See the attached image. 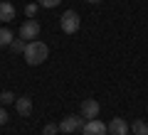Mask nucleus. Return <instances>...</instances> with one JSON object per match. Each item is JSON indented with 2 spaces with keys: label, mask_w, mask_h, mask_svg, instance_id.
<instances>
[{
  "label": "nucleus",
  "mask_w": 148,
  "mask_h": 135,
  "mask_svg": "<svg viewBox=\"0 0 148 135\" xmlns=\"http://www.w3.org/2000/svg\"><path fill=\"white\" fill-rule=\"evenodd\" d=\"M25 62L30 64V66H40V64H45L47 62V57H49V47L45 44V42H40V39H32V42H27V47H25Z\"/></svg>",
  "instance_id": "1"
},
{
  "label": "nucleus",
  "mask_w": 148,
  "mask_h": 135,
  "mask_svg": "<svg viewBox=\"0 0 148 135\" xmlns=\"http://www.w3.org/2000/svg\"><path fill=\"white\" fill-rule=\"evenodd\" d=\"M82 25V17L77 10H67L62 17H59V27H62V32H67V35H74V32L79 30Z\"/></svg>",
  "instance_id": "2"
},
{
  "label": "nucleus",
  "mask_w": 148,
  "mask_h": 135,
  "mask_svg": "<svg viewBox=\"0 0 148 135\" xmlns=\"http://www.w3.org/2000/svg\"><path fill=\"white\" fill-rule=\"evenodd\" d=\"M40 30H42V25L35 20V17H27L25 22L20 25V39H25V42H32V39H37L40 37Z\"/></svg>",
  "instance_id": "3"
},
{
  "label": "nucleus",
  "mask_w": 148,
  "mask_h": 135,
  "mask_svg": "<svg viewBox=\"0 0 148 135\" xmlns=\"http://www.w3.org/2000/svg\"><path fill=\"white\" fill-rule=\"evenodd\" d=\"M99 113H101V106H99L96 98H84V101H82V118H84V120L99 118Z\"/></svg>",
  "instance_id": "4"
},
{
  "label": "nucleus",
  "mask_w": 148,
  "mask_h": 135,
  "mask_svg": "<svg viewBox=\"0 0 148 135\" xmlns=\"http://www.w3.org/2000/svg\"><path fill=\"white\" fill-rule=\"evenodd\" d=\"M82 135H109V130H106V123H101L99 118H94V120H84Z\"/></svg>",
  "instance_id": "5"
},
{
  "label": "nucleus",
  "mask_w": 148,
  "mask_h": 135,
  "mask_svg": "<svg viewBox=\"0 0 148 135\" xmlns=\"http://www.w3.org/2000/svg\"><path fill=\"white\" fill-rule=\"evenodd\" d=\"M109 135H128L131 133V123H126V118H111V123H106Z\"/></svg>",
  "instance_id": "6"
},
{
  "label": "nucleus",
  "mask_w": 148,
  "mask_h": 135,
  "mask_svg": "<svg viewBox=\"0 0 148 135\" xmlns=\"http://www.w3.org/2000/svg\"><path fill=\"white\" fill-rule=\"evenodd\" d=\"M82 125H84L82 115H67L59 123V133H74V130H82Z\"/></svg>",
  "instance_id": "7"
},
{
  "label": "nucleus",
  "mask_w": 148,
  "mask_h": 135,
  "mask_svg": "<svg viewBox=\"0 0 148 135\" xmlns=\"http://www.w3.org/2000/svg\"><path fill=\"white\" fill-rule=\"evenodd\" d=\"M15 111H17V115H22V118H30L32 115V98L30 96H17L15 98Z\"/></svg>",
  "instance_id": "8"
},
{
  "label": "nucleus",
  "mask_w": 148,
  "mask_h": 135,
  "mask_svg": "<svg viewBox=\"0 0 148 135\" xmlns=\"http://www.w3.org/2000/svg\"><path fill=\"white\" fill-rule=\"evenodd\" d=\"M15 20V5L8 0H0V22H12Z\"/></svg>",
  "instance_id": "9"
},
{
  "label": "nucleus",
  "mask_w": 148,
  "mask_h": 135,
  "mask_svg": "<svg viewBox=\"0 0 148 135\" xmlns=\"http://www.w3.org/2000/svg\"><path fill=\"white\" fill-rule=\"evenodd\" d=\"M131 133L133 135H148V123L146 120H133L131 123Z\"/></svg>",
  "instance_id": "10"
},
{
  "label": "nucleus",
  "mask_w": 148,
  "mask_h": 135,
  "mask_svg": "<svg viewBox=\"0 0 148 135\" xmlns=\"http://www.w3.org/2000/svg\"><path fill=\"white\" fill-rule=\"evenodd\" d=\"M25 47H27V42L20 39V37L10 42V52H12V54H25Z\"/></svg>",
  "instance_id": "11"
},
{
  "label": "nucleus",
  "mask_w": 148,
  "mask_h": 135,
  "mask_svg": "<svg viewBox=\"0 0 148 135\" xmlns=\"http://www.w3.org/2000/svg\"><path fill=\"white\" fill-rule=\"evenodd\" d=\"M12 39H15V37H12V32L8 30V27H0V47H10Z\"/></svg>",
  "instance_id": "12"
},
{
  "label": "nucleus",
  "mask_w": 148,
  "mask_h": 135,
  "mask_svg": "<svg viewBox=\"0 0 148 135\" xmlns=\"http://www.w3.org/2000/svg\"><path fill=\"white\" fill-rule=\"evenodd\" d=\"M10 103H15V94L12 91H3L0 94V106H10Z\"/></svg>",
  "instance_id": "13"
},
{
  "label": "nucleus",
  "mask_w": 148,
  "mask_h": 135,
  "mask_svg": "<svg viewBox=\"0 0 148 135\" xmlns=\"http://www.w3.org/2000/svg\"><path fill=\"white\" fill-rule=\"evenodd\" d=\"M59 133V125H54V123H47L42 128V135H57Z\"/></svg>",
  "instance_id": "14"
},
{
  "label": "nucleus",
  "mask_w": 148,
  "mask_h": 135,
  "mask_svg": "<svg viewBox=\"0 0 148 135\" xmlns=\"http://www.w3.org/2000/svg\"><path fill=\"white\" fill-rule=\"evenodd\" d=\"M37 7H40L37 3H27V5H25V15L27 17H35L37 15Z\"/></svg>",
  "instance_id": "15"
},
{
  "label": "nucleus",
  "mask_w": 148,
  "mask_h": 135,
  "mask_svg": "<svg viewBox=\"0 0 148 135\" xmlns=\"http://www.w3.org/2000/svg\"><path fill=\"white\" fill-rule=\"evenodd\" d=\"M62 0H37V5L40 7H57Z\"/></svg>",
  "instance_id": "16"
},
{
  "label": "nucleus",
  "mask_w": 148,
  "mask_h": 135,
  "mask_svg": "<svg viewBox=\"0 0 148 135\" xmlns=\"http://www.w3.org/2000/svg\"><path fill=\"white\" fill-rule=\"evenodd\" d=\"M5 123H8V111L0 106V125H5Z\"/></svg>",
  "instance_id": "17"
},
{
  "label": "nucleus",
  "mask_w": 148,
  "mask_h": 135,
  "mask_svg": "<svg viewBox=\"0 0 148 135\" xmlns=\"http://www.w3.org/2000/svg\"><path fill=\"white\" fill-rule=\"evenodd\" d=\"M86 3H101V0H86Z\"/></svg>",
  "instance_id": "18"
},
{
  "label": "nucleus",
  "mask_w": 148,
  "mask_h": 135,
  "mask_svg": "<svg viewBox=\"0 0 148 135\" xmlns=\"http://www.w3.org/2000/svg\"><path fill=\"white\" fill-rule=\"evenodd\" d=\"M0 49H3V47H0Z\"/></svg>",
  "instance_id": "19"
}]
</instances>
